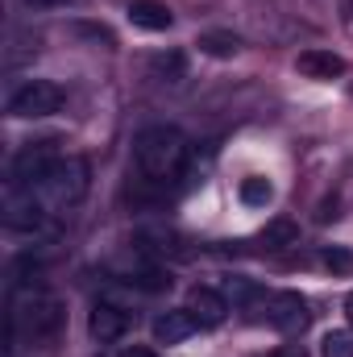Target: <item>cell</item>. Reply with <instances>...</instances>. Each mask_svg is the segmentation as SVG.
I'll return each mask as SVG.
<instances>
[{
  "instance_id": "obj_1",
  "label": "cell",
  "mask_w": 353,
  "mask_h": 357,
  "mask_svg": "<svg viewBox=\"0 0 353 357\" xmlns=\"http://www.w3.org/2000/svg\"><path fill=\"white\" fill-rule=\"evenodd\" d=\"M187 162V137L175 125H150L133 137V167L150 183H171Z\"/></svg>"
},
{
  "instance_id": "obj_2",
  "label": "cell",
  "mask_w": 353,
  "mask_h": 357,
  "mask_svg": "<svg viewBox=\"0 0 353 357\" xmlns=\"http://www.w3.org/2000/svg\"><path fill=\"white\" fill-rule=\"evenodd\" d=\"M88 178H91L88 162L75 158V154H67V158H59L50 167V175L38 183V195H42V204L50 212H67V208H75L88 195Z\"/></svg>"
},
{
  "instance_id": "obj_3",
  "label": "cell",
  "mask_w": 353,
  "mask_h": 357,
  "mask_svg": "<svg viewBox=\"0 0 353 357\" xmlns=\"http://www.w3.org/2000/svg\"><path fill=\"white\" fill-rule=\"evenodd\" d=\"M59 137H42V142H25L8 167V183L13 187H38L42 178L50 175V167L59 162Z\"/></svg>"
},
{
  "instance_id": "obj_4",
  "label": "cell",
  "mask_w": 353,
  "mask_h": 357,
  "mask_svg": "<svg viewBox=\"0 0 353 357\" xmlns=\"http://www.w3.org/2000/svg\"><path fill=\"white\" fill-rule=\"evenodd\" d=\"M63 108V88L50 84V79H29L8 96V112L21 116V121H38V116H50Z\"/></svg>"
},
{
  "instance_id": "obj_5",
  "label": "cell",
  "mask_w": 353,
  "mask_h": 357,
  "mask_svg": "<svg viewBox=\"0 0 353 357\" xmlns=\"http://www.w3.org/2000/svg\"><path fill=\"white\" fill-rule=\"evenodd\" d=\"M46 216H50V208L42 204L38 187H13L8 191V199H4V225L8 229L38 233V229H46Z\"/></svg>"
},
{
  "instance_id": "obj_6",
  "label": "cell",
  "mask_w": 353,
  "mask_h": 357,
  "mask_svg": "<svg viewBox=\"0 0 353 357\" xmlns=\"http://www.w3.org/2000/svg\"><path fill=\"white\" fill-rule=\"evenodd\" d=\"M308 320H312V312H308V299H303L299 291H278V295L266 299V324H270V328H278V333H299Z\"/></svg>"
},
{
  "instance_id": "obj_7",
  "label": "cell",
  "mask_w": 353,
  "mask_h": 357,
  "mask_svg": "<svg viewBox=\"0 0 353 357\" xmlns=\"http://www.w3.org/2000/svg\"><path fill=\"white\" fill-rule=\"evenodd\" d=\"M133 328V316L117 303H96L91 307V320H88V333L100 341V345H117L125 341V333Z\"/></svg>"
},
{
  "instance_id": "obj_8",
  "label": "cell",
  "mask_w": 353,
  "mask_h": 357,
  "mask_svg": "<svg viewBox=\"0 0 353 357\" xmlns=\"http://www.w3.org/2000/svg\"><path fill=\"white\" fill-rule=\"evenodd\" d=\"M187 312L200 320V328H216L229 316V299L220 291H212V287H191L187 291Z\"/></svg>"
},
{
  "instance_id": "obj_9",
  "label": "cell",
  "mask_w": 353,
  "mask_h": 357,
  "mask_svg": "<svg viewBox=\"0 0 353 357\" xmlns=\"http://www.w3.org/2000/svg\"><path fill=\"white\" fill-rule=\"evenodd\" d=\"M295 71L308 75V79H341V75H345V59L333 54V50L312 46V50H303V54L295 59Z\"/></svg>"
},
{
  "instance_id": "obj_10",
  "label": "cell",
  "mask_w": 353,
  "mask_h": 357,
  "mask_svg": "<svg viewBox=\"0 0 353 357\" xmlns=\"http://www.w3.org/2000/svg\"><path fill=\"white\" fill-rule=\"evenodd\" d=\"M195 328H200V320H195L187 307H179V312H163V316L154 320V345H183Z\"/></svg>"
},
{
  "instance_id": "obj_11",
  "label": "cell",
  "mask_w": 353,
  "mask_h": 357,
  "mask_svg": "<svg viewBox=\"0 0 353 357\" xmlns=\"http://www.w3.org/2000/svg\"><path fill=\"white\" fill-rule=\"evenodd\" d=\"M129 21L137 29H146V33H163V29L175 25V13L167 4H158V0H133L129 4Z\"/></svg>"
},
{
  "instance_id": "obj_12",
  "label": "cell",
  "mask_w": 353,
  "mask_h": 357,
  "mask_svg": "<svg viewBox=\"0 0 353 357\" xmlns=\"http://www.w3.org/2000/svg\"><path fill=\"white\" fill-rule=\"evenodd\" d=\"M295 241H299V225H295L291 216H274L262 233H258V245L270 250V254H274V250H287V245H295Z\"/></svg>"
},
{
  "instance_id": "obj_13",
  "label": "cell",
  "mask_w": 353,
  "mask_h": 357,
  "mask_svg": "<svg viewBox=\"0 0 353 357\" xmlns=\"http://www.w3.org/2000/svg\"><path fill=\"white\" fill-rule=\"evenodd\" d=\"M195 46H200V54H208V59H233V54L241 50V38L229 33V29H208V33L195 38Z\"/></svg>"
},
{
  "instance_id": "obj_14",
  "label": "cell",
  "mask_w": 353,
  "mask_h": 357,
  "mask_svg": "<svg viewBox=\"0 0 353 357\" xmlns=\"http://www.w3.org/2000/svg\"><path fill=\"white\" fill-rule=\"evenodd\" d=\"M150 71H154V79H163V84H179V79L187 75V59H183V50H163V54L150 59Z\"/></svg>"
},
{
  "instance_id": "obj_15",
  "label": "cell",
  "mask_w": 353,
  "mask_h": 357,
  "mask_svg": "<svg viewBox=\"0 0 353 357\" xmlns=\"http://www.w3.org/2000/svg\"><path fill=\"white\" fill-rule=\"evenodd\" d=\"M274 199V187H270V178H246L241 183V204H250V208H266Z\"/></svg>"
},
{
  "instance_id": "obj_16",
  "label": "cell",
  "mask_w": 353,
  "mask_h": 357,
  "mask_svg": "<svg viewBox=\"0 0 353 357\" xmlns=\"http://www.w3.org/2000/svg\"><path fill=\"white\" fill-rule=\"evenodd\" d=\"M320 357H353V333H345V328L324 333V341H320Z\"/></svg>"
},
{
  "instance_id": "obj_17",
  "label": "cell",
  "mask_w": 353,
  "mask_h": 357,
  "mask_svg": "<svg viewBox=\"0 0 353 357\" xmlns=\"http://www.w3.org/2000/svg\"><path fill=\"white\" fill-rule=\"evenodd\" d=\"M320 262L333 270V274H350L353 270V254L350 250H341V245H329V250L320 254Z\"/></svg>"
},
{
  "instance_id": "obj_18",
  "label": "cell",
  "mask_w": 353,
  "mask_h": 357,
  "mask_svg": "<svg viewBox=\"0 0 353 357\" xmlns=\"http://www.w3.org/2000/svg\"><path fill=\"white\" fill-rule=\"evenodd\" d=\"M254 295H258V287L250 278H229L225 282V299H233V303H250Z\"/></svg>"
},
{
  "instance_id": "obj_19",
  "label": "cell",
  "mask_w": 353,
  "mask_h": 357,
  "mask_svg": "<svg viewBox=\"0 0 353 357\" xmlns=\"http://www.w3.org/2000/svg\"><path fill=\"white\" fill-rule=\"evenodd\" d=\"M121 357H158L150 345H129V349H121Z\"/></svg>"
},
{
  "instance_id": "obj_20",
  "label": "cell",
  "mask_w": 353,
  "mask_h": 357,
  "mask_svg": "<svg viewBox=\"0 0 353 357\" xmlns=\"http://www.w3.org/2000/svg\"><path fill=\"white\" fill-rule=\"evenodd\" d=\"M33 8H67V4H75V0H29Z\"/></svg>"
},
{
  "instance_id": "obj_21",
  "label": "cell",
  "mask_w": 353,
  "mask_h": 357,
  "mask_svg": "<svg viewBox=\"0 0 353 357\" xmlns=\"http://www.w3.org/2000/svg\"><path fill=\"white\" fill-rule=\"evenodd\" d=\"M278 357H308V354H303V349H283Z\"/></svg>"
},
{
  "instance_id": "obj_22",
  "label": "cell",
  "mask_w": 353,
  "mask_h": 357,
  "mask_svg": "<svg viewBox=\"0 0 353 357\" xmlns=\"http://www.w3.org/2000/svg\"><path fill=\"white\" fill-rule=\"evenodd\" d=\"M345 316H350V324H353V295L345 299Z\"/></svg>"
},
{
  "instance_id": "obj_23",
  "label": "cell",
  "mask_w": 353,
  "mask_h": 357,
  "mask_svg": "<svg viewBox=\"0 0 353 357\" xmlns=\"http://www.w3.org/2000/svg\"><path fill=\"white\" fill-rule=\"evenodd\" d=\"M258 357H278V354H258Z\"/></svg>"
}]
</instances>
